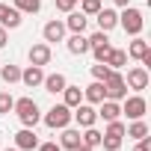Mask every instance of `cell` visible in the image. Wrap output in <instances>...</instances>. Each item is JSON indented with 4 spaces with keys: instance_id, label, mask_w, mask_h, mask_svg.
<instances>
[{
    "instance_id": "6da1fadb",
    "label": "cell",
    "mask_w": 151,
    "mask_h": 151,
    "mask_svg": "<svg viewBox=\"0 0 151 151\" xmlns=\"http://www.w3.org/2000/svg\"><path fill=\"white\" fill-rule=\"evenodd\" d=\"M12 113L21 119L24 127H36V124L42 122V110H39V104H36L33 98H18L15 107H12Z\"/></svg>"
},
{
    "instance_id": "7a4b0ae2",
    "label": "cell",
    "mask_w": 151,
    "mask_h": 151,
    "mask_svg": "<svg viewBox=\"0 0 151 151\" xmlns=\"http://www.w3.org/2000/svg\"><path fill=\"white\" fill-rule=\"evenodd\" d=\"M119 27H122L127 36H139L142 27H145V18H142V12H139L136 6H124L122 15H119Z\"/></svg>"
},
{
    "instance_id": "3957f363",
    "label": "cell",
    "mask_w": 151,
    "mask_h": 151,
    "mask_svg": "<svg viewBox=\"0 0 151 151\" xmlns=\"http://www.w3.org/2000/svg\"><path fill=\"white\" fill-rule=\"evenodd\" d=\"M42 119H45V124H47L50 130H62V127L71 124V107H65V104H53Z\"/></svg>"
},
{
    "instance_id": "277c9868",
    "label": "cell",
    "mask_w": 151,
    "mask_h": 151,
    "mask_svg": "<svg viewBox=\"0 0 151 151\" xmlns=\"http://www.w3.org/2000/svg\"><path fill=\"white\" fill-rule=\"evenodd\" d=\"M145 110H148V101L142 98V92L124 95V101H122V116H127V119L133 122V119H145Z\"/></svg>"
},
{
    "instance_id": "5b68a950",
    "label": "cell",
    "mask_w": 151,
    "mask_h": 151,
    "mask_svg": "<svg viewBox=\"0 0 151 151\" xmlns=\"http://www.w3.org/2000/svg\"><path fill=\"white\" fill-rule=\"evenodd\" d=\"M104 92H107V98H110V101H124L127 86H124L122 71H110V77L104 80Z\"/></svg>"
},
{
    "instance_id": "8992f818",
    "label": "cell",
    "mask_w": 151,
    "mask_h": 151,
    "mask_svg": "<svg viewBox=\"0 0 151 151\" xmlns=\"http://www.w3.org/2000/svg\"><path fill=\"white\" fill-rule=\"evenodd\" d=\"M71 119L77 122L80 127H95V122H98V110H95L92 104H86V101H80L77 107L71 110Z\"/></svg>"
},
{
    "instance_id": "52a82bcc",
    "label": "cell",
    "mask_w": 151,
    "mask_h": 151,
    "mask_svg": "<svg viewBox=\"0 0 151 151\" xmlns=\"http://www.w3.org/2000/svg\"><path fill=\"white\" fill-rule=\"evenodd\" d=\"M124 86H127V89H133V92L148 89V68H145V65H133V68H127Z\"/></svg>"
},
{
    "instance_id": "ba28073f",
    "label": "cell",
    "mask_w": 151,
    "mask_h": 151,
    "mask_svg": "<svg viewBox=\"0 0 151 151\" xmlns=\"http://www.w3.org/2000/svg\"><path fill=\"white\" fill-rule=\"evenodd\" d=\"M50 56H53V50H50V45H47V42H39V45H33V47L27 50L30 65H39V68H45V65L50 62Z\"/></svg>"
},
{
    "instance_id": "9c48e42d",
    "label": "cell",
    "mask_w": 151,
    "mask_h": 151,
    "mask_svg": "<svg viewBox=\"0 0 151 151\" xmlns=\"http://www.w3.org/2000/svg\"><path fill=\"white\" fill-rule=\"evenodd\" d=\"M95 21H98V30H101V33H110V30H116V27H119V12H116V9L101 6V9H98V15H95Z\"/></svg>"
},
{
    "instance_id": "30bf717a",
    "label": "cell",
    "mask_w": 151,
    "mask_h": 151,
    "mask_svg": "<svg viewBox=\"0 0 151 151\" xmlns=\"http://www.w3.org/2000/svg\"><path fill=\"white\" fill-rule=\"evenodd\" d=\"M15 148H18V151H33V148H39L36 130H33V127H21V130L15 133Z\"/></svg>"
},
{
    "instance_id": "8fae6325",
    "label": "cell",
    "mask_w": 151,
    "mask_h": 151,
    "mask_svg": "<svg viewBox=\"0 0 151 151\" xmlns=\"http://www.w3.org/2000/svg\"><path fill=\"white\" fill-rule=\"evenodd\" d=\"M21 12L15 6H6V3H0V27H6V30H18L21 27Z\"/></svg>"
},
{
    "instance_id": "7c38bea8",
    "label": "cell",
    "mask_w": 151,
    "mask_h": 151,
    "mask_svg": "<svg viewBox=\"0 0 151 151\" xmlns=\"http://www.w3.org/2000/svg\"><path fill=\"white\" fill-rule=\"evenodd\" d=\"M98 119H104V122H116V119H122V101H110V98H104V101L98 104Z\"/></svg>"
},
{
    "instance_id": "4fadbf2b",
    "label": "cell",
    "mask_w": 151,
    "mask_h": 151,
    "mask_svg": "<svg viewBox=\"0 0 151 151\" xmlns=\"http://www.w3.org/2000/svg\"><path fill=\"white\" fill-rule=\"evenodd\" d=\"M42 36H45V42L50 45V42H65V24L62 21H47L45 27H42Z\"/></svg>"
},
{
    "instance_id": "5bb4252c",
    "label": "cell",
    "mask_w": 151,
    "mask_h": 151,
    "mask_svg": "<svg viewBox=\"0 0 151 151\" xmlns=\"http://www.w3.org/2000/svg\"><path fill=\"white\" fill-rule=\"evenodd\" d=\"M65 47H68V53H74V56H83V53H89V39H86L83 33H71V36L65 39Z\"/></svg>"
},
{
    "instance_id": "9a60e30c",
    "label": "cell",
    "mask_w": 151,
    "mask_h": 151,
    "mask_svg": "<svg viewBox=\"0 0 151 151\" xmlns=\"http://www.w3.org/2000/svg\"><path fill=\"white\" fill-rule=\"evenodd\" d=\"M42 80H45V68H39V65H27V68L21 71V83L30 86V89L42 86Z\"/></svg>"
},
{
    "instance_id": "2e32d148",
    "label": "cell",
    "mask_w": 151,
    "mask_h": 151,
    "mask_svg": "<svg viewBox=\"0 0 151 151\" xmlns=\"http://www.w3.org/2000/svg\"><path fill=\"white\" fill-rule=\"evenodd\" d=\"M104 98H107V92H104V83H101V80H95V83H89V86L83 89V101L92 104V107H98Z\"/></svg>"
},
{
    "instance_id": "e0dca14e",
    "label": "cell",
    "mask_w": 151,
    "mask_h": 151,
    "mask_svg": "<svg viewBox=\"0 0 151 151\" xmlns=\"http://www.w3.org/2000/svg\"><path fill=\"white\" fill-rule=\"evenodd\" d=\"M65 24V30H71V33H86V24H89V15H83V12H68V18L62 21Z\"/></svg>"
},
{
    "instance_id": "ac0fdd59",
    "label": "cell",
    "mask_w": 151,
    "mask_h": 151,
    "mask_svg": "<svg viewBox=\"0 0 151 151\" xmlns=\"http://www.w3.org/2000/svg\"><path fill=\"white\" fill-rule=\"evenodd\" d=\"M65 83H68L65 74H59V71H56V74H45V80H42L45 92H50V95H59V92L65 89Z\"/></svg>"
},
{
    "instance_id": "d6986e66",
    "label": "cell",
    "mask_w": 151,
    "mask_h": 151,
    "mask_svg": "<svg viewBox=\"0 0 151 151\" xmlns=\"http://www.w3.org/2000/svg\"><path fill=\"white\" fill-rule=\"evenodd\" d=\"M59 95H62V104H65V107H71V110L83 101V89H80V86H71V83H65V89H62Z\"/></svg>"
},
{
    "instance_id": "ffe728a7",
    "label": "cell",
    "mask_w": 151,
    "mask_h": 151,
    "mask_svg": "<svg viewBox=\"0 0 151 151\" xmlns=\"http://www.w3.org/2000/svg\"><path fill=\"white\" fill-rule=\"evenodd\" d=\"M148 50H151V47H148V42H145V39H139V36H133V42L127 45V50H124V53H127L130 59H136V62H139Z\"/></svg>"
},
{
    "instance_id": "44dd1931",
    "label": "cell",
    "mask_w": 151,
    "mask_h": 151,
    "mask_svg": "<svg viewBox=\"0 0 151 151\" xmlns=\"http://www.w3.org/2000/svg\"><path fill=\"white\" fill-rule=\"evenodd\" d=\"M77 145H80V130H74V127H62L59 148H68V151H74Z\"/></svg>"
},
{
    "instance_id": "7402d4cb",
    "label": "cell",
    "mask_w": 151,
    "mask_h": 151,
    "mask_svg": "<svg viewBox=\"0 0 151 151\" xmlns=\"http://www.w3.org/2000/svg\"><path fill=\"white\" fill-rule=\"evenodd\" d=\"M104 62H107L113 71H119V68H124V65H127V53H124L122 47H113V50H110V56H107Z\"/></svg>"
},
{
    "instance_id": "603a6c76",
    "label": "cell",
    "mask_w": 151,
    "mask_h": 151,
    "mask_svg": "<svg viewBox=\"0 0 151 151\" xmlns=\"http://www.w3.org/2000/svg\"><path fill=\"white\" fill-rule=\"evenodd\" d=\"M124 133H127L130 139H142V136H148V124H145L142 119H133V122L124 127Z\"/></svg>"
},
{
    "instance_id": "cb8c5ba5",
    "label": "cell",
    "mask_w": 151,
    "mask_h": 151,
    "mask_svg": "<svg viewBox=\"0 0 151 151\" xmlns=\"http://www.w3.org/2000/svg\"><path fill=\"white\" fill-rule=\"evenodd\" d=\"M0 77H3V83H18L21 80V68L6 62V65H0Z\"/></svg>"
},
{
    "instance_id": "d4e9b609",
    "label": "cell",
    "mask_w": 151,
    "mask_h": 151,
    "mask_svg": "<svg viewBox=\"0 0 151 151\" xmlns=\"http://www.w3.org/2000/svg\"><path fill=\"white\" fill-rule=\"evenodd\" d=\"M80 145L98 148V145H101V130H95V127H83V133H80Z\"/></svg>"
},
{
    "instance_id": "484cf974",
    "label": "cell",
    "mask_w": 151,
    "mask_h": 151,
    "mask_svg": "<svg viewBox=\"0 0 151 151\" xmlns=\"http://www.w3.org/2000/svg\"><path fill=\"white\" fill-rule=\"evenodd\" d=\"M21 15H36L39 9H42V0H15V3H12Z\"/></svg>"
},
{
    "instance_id": "4316f807",
    "label": "cell",
    "mask_w": 151,
    "mask_h": 151,
    "mask_svg": "<svg viewBox=\"0 0 151 151\" xmlns=\"http://www.w3.org/2000/svg\"><path fill=\"white\" fill-rule=\"evenodd\" d=\"M89 50H92V56H95V62H104V59L110 56V50H113V45H110V39H107V42H101V45H92Z\"/></svg>"
},
{
    "instance_id": "83f0119b",
    "label": "cell",
    "mask_w": 151,
    "mask_h": 151,
    "mask_svg": "<svg viewBox=\"0 0 151 151\" xmlns=\"http://www.w3.org/2000/svg\"><path fill=\"white\" fill-rule=\"evenodd\" d=\"M101 145H104V151H119V148H122V136L101 133Z\"/></svg>"
},
{
    "instance_id": "f1b7e54d",
    "label": "cell",
    "mask_w": 151,
    "mask_h": 151,
    "mask_svg": "<svg viewBox=\"0 0 151 151\" xmlns=\"http://www.w3.org/2000/svg\"><path fill=\"white\" fill-rule=\"evenodd\" d=\"M110 71H113V68H110V65H107V62H95V65H92V77H95V80H101V83H104V80H107V77H110Z\"/></svg>"
},
{
    "instance_id": "f546056e",
    "label": "cell",
    "mask_w": 151,
    "mask_h": 151,
    "mask_svg": "<svg viewBox=\"0 0 151 151\" xmlns=\"http://www.w3.org/2000/svg\"><path fill=\"white\" fill-rule=\"evenodd\" d=\"M77 3H80L83 15H98V9H101V0H77Z\"/></svg>"
},
{
    "instance_id": "4dcf8cb0",
    "label": "cell",
    "mask_w": 151,
    "mask_h": 151,
    "mask_svg": "<svg viewBox=\"0 0 151 151\" xmlns=\"http://www.w3.org/2000/svg\"><path fill=\"white\" fill-rule=\"evenodd\" d=\"M12 107H15V98H12L9 92H0V116H9Z\"/></svg>"
},
{
    "instance_id": "1f68e13d",
    "label": "cell",
    "mask_w": 151,
    "mask_h": 151,
    "mask_svg": "<svg viewBox=\"0 0 151 151\" xmlns=\"http://www.w3.org/2000/svg\"><path fill=\"white\" fill-rule=\"evenodd\" d=\"M104 133H113V136H124V122L116 119V122H107V130Z\"/></svg>"
},
{
    "instance_id": "d6a6232c",
    "label": "cell",
    "mask_w": 151,
    "mask_h": 151,
    "mask_svg": "<svg viewBox=\"0 0 151 151\" xmlns=\"http://www.w3.org/2000/svg\"><path fill=\"white\" fill-rule=\"evenodd\" d=\"M74 6H77V0H56V9L59 12H71Z\"/></svg>"
},
{
    "instance_id": "836d02e7",
    "label": "cell",
    "mask_w": 151,
    "mask_h": 151,
    "mask_svg": "<svg viewBox=\"0 0 151 151\" xmlns=\"http://www.w3.org/2000/svg\"><path fill=\"white\" fill-rule=\"evenodd\" d=\"M133 151H151V139H148V136H142V139H136V145H133Z\"/></svg>"
},
{
    "instance_id": "e575fe53",
    "label": "cell",
    "mask_w": 151,
    "mask_h": 151,
    "mask_svg": "<svg viewBox=\"0 0 151 151\" xmlns=\"http://www.w3.org/2000/svg\"><path fill=\"white\" fill-rule=\"evenodd\" d=\"M36 151H62V148H59V142H39Z\"/></svg>"
},
{
    "instance_id": "d590c367",
    "label": "cell",
    "mask_w": 151,
    "mask_h": 151,
    "mask_svg": "<svg viewBox=\"0 0 151 151\" xmlns=\"http://www.w3.org/2000/svg\"><path fill=\"white\" fill-rule=\"evenodd\" d=\"M9 45V33H6V27H0V50H3Z\"/></svg>"
},
{
    "instance_id": "8d00e7d4",
    "label": "cell",
    "mask_w": 151,
    "mask_h": 151,
    "mask_svg": "<svg viewBox=\"0 0 151 151\" xmlns=\"http://www.w3.org/2000/svg\"><path fill=\"white\" fill-rule=\"evenodd\" d=\"M113 3H116V6H122V9H124V6H130V0H113Z\"/></svg>"
},
{
    "instance_id": "74e56055",
    "label": "cell",
    "mask_w": 151,
    "mask_h": 151,
    "mask_svg": "<svg viewBox=\"0 0 151 151\" xmlns=\"http://www.w3.org/2000/svg\"><path fill=\"white\" fill-rule=\"evenodd\" d=\"M74 151H95V148H89V145H77Z\"/></svg>"
},
{
    "instance_id": "f35d334b",
    "label": "cell",
    "mask_w": 151,
    "mask_h": 151,
    "mask_svg": "<svg viewBox=\"0 0 151 151\" xmlns=\"http://www.w3.org/2000/svg\"><path fill=\"white\" fill-rule=\"evenodd\" d=\"M3 151H18V148H3Z\"/></svg>"
}]
</instances>
